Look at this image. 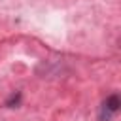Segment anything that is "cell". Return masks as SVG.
<instances>
[{"mask_svg":"<svg viewBox=\"0 0 121 121\" xmlns=\"http://www.w3.org/2000/svg\"><path fill=\"white\" fill-rule=\"evenodd\" d=\"M119 106H121L119 96H117V95H110V96L104 100V104H102V110H100V121H110V117L119 110Z\"/></svg>","mask_w":121,"mask_h":121,"instance_id":"6da1fadb","label":"cell"}]
</instances>
